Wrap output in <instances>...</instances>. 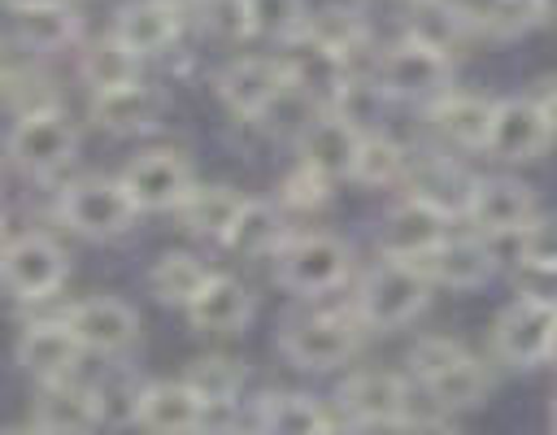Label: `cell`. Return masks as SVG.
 <instances>
[{
    "instance_id": "13",
    "label": "cell",
    "mask_w": 557,
    "mask_h": 435,
    "mask_svg": "<svg viewBox=\"0 0 557 435\" xmlns=\"http://www.w3.org/2000/svg\"><path fill=\"white\" fill-rule=\"evenodd\" d=\"M74 339L83 344V352H100V357H117L139 339V313L117 300V296H91L78 300L65 313Z\"/></svg>"
},
{
    "instance_id": "41",
    "label": "cell",
    "mask_w": 557,
    "mask_h": 435,
    "mask_svg": "<svg viewBox=\"0 0 557 435\" xmlns=\"http://www.w3.org/2000/svg\"><path fill=\"white\" fill-rule=\"evenodd\" d=\"M148 383L131 378V374H109L100 378L91 391H96V405H100V418L104 422H135L139 413V396H144Z\"/></svg>"
},
{
    "instance_id": "1",
    "label": "cell",
    "mask_w": 557,
    "mask_h": 435,
    "mask_svg": "<svg viewBox=\"0 0 557 435\" xmlns=\"http://www.w3.org/2000/svg\"><path fill=\"white\" fill-rule=\"evenodd\" d=\"M426 296H431V278L413 265V261H396L387 257L383 265H374L361 287H357V318L361 326H374V331H392V326H405L409 318H418L426 309Z\"/></svg>"
},
{
    "instance_id": "42",
    "label": "cell",
    "mask_w": 557,
    "mask_h": 435,
    "mask_svg": "<svg viewBox=\"0 0 557 435\" xmlns=\"http://www.w3.org/2000/svg\"><path fill=\"white\" fill-rule=\"evenodd\" d=\"M466 357V344L461 339H453V335H422L413 348H409V370L422 378V383H431L440 370H448L453 361H461Z\"/></svg>"
},
{
    "instance_id": "7",
    "label": "cell",
    "mask_w": 557,
    "mask_h": 435,
    "mask_svg": "<svg viewBox=\"0 0 557 435\" xmlns=\"http://www.w3.org/2000/svg\"><path fill=\"white\" fill-rule=\"evenodd\" d=\"M78 152V130L74 122L52 109V113H30V117H17V126L9 130V157L17 170L35 174V178H48L57 170H65Z\"/></svg>"
},
{
    "instance_id": "30",
    "label": "cell",
    "mask_w": 557,
    "mask_h": 435,
    "mask_svg": "<svg viewBox=\"0 0 557 435\" xmlns=\"http://www.w3.org/2000/svg\"><path fill=\"white\" fill-rule=\"evenodd\" d=\"M78 9L70 0L61 4H44V9H26L17 13V39L30 48V52H57L65 44L78 39Z\"/></svg>"
},
{
    "instance_id": "9",
    "label": "cell",
    "mask_w": 557,
    "mask_h": 435,
    "mask_svg": "<svg viewBox=\"0 0 557 435\" xmlns=\"http://www.w3.org/2000/svg\"><path fill=\"white\" fill-rule=\"evenodd\" d=\"M553 122L544 117L535 96H500L492 104V126H487V148L500 161H535L553 144Z\"/></svg>"
},
{
    "instance_id": "11",
    "label": "cell",
    "mask_w": 557,
    "mask_h": 435,
    "mask_svg": "<svg viewBox=\"0 0 557 435\" xmlns=\"http://www.w3.org/2000/svg\"><path fill=\"white\" fill-rule=\"evenodd\" d=\"M287 91H292V83H287V70L278 57H235L218 70V96L239 117L270 113Z\"/></svg>"
},
{
    "instance_id": "21",
    "label": "cell",
    "mask_w": 557,
    "mask_h": 435,
    "mask_svg": "<svg viewBox=\"0 0 557 435\" xmlns=\"http://www.w3.org/2000/svg\"><path fill=\"white\" fill-rule=\"evenodd\" d=\"M431 283H440V287H453V291H466V287H483L487 278H492V270H496V261H492V248H487V239H474V235H466V239H444L440 248H431L422 261H413Z\"/></svg>"
},
{
    "instance_id": "16",
    "label": "cell",
    "mask_w": 557,
    "mask_h": 435,
    "mask_svg": "<svg viewBox=\"0 0 557 435\" xmlns=\"http://www.w3.org/2000/svg\"><path fill=\"white\" fill-rule=\"evenodd\" d=\"M448 239V217L413 196H405L400 204L387 209L383 226H379V248L396 261H422L431 248H440Z\"/></svg>"
},
{
    "instance_id": "4",
    "label": "cell",
    "mask_w": 557,
    "mask_h": 435,
    "mask_svg": "<svg viewBox=\"0 0 557 435\" xmlns=\"http://www.w3.org/2000/svg\"><path fill=\"white\" fill-rule=\"evenodd\" d=\"M135 200L126 196L122 178H104V174H87L78 183H70L61 191V217L87 235V239H117L135 226Z\"/></svg>"
},
{
    "instance_id": "33",
    "label": "cell",
    "mask_w": 557,
    "mask_h": 435,
    "mask_svg": "<svg viewBox=\"0 0 557 435\" xmlns=\"http://www.w3.org/2000/svg\"><path fill=\"white\" fill-rule=\"evenodd\" d=\"M305 39H313V44L326 48V52H335V57L344 61V70H348V57L366 48L370 30H366V22H361L357 9L326 4V9H318V13L305 22Z\"/></svg>"
},
{
    "instance_id": "29",
    "label": "cell",
    "mask_w": 557,
    "mask_h": 435,
    "mask_svg": "<svg viewBox=\"0 0 557 435\" xmlns=\"http://www.w3.org/2000/svg\"><path fill=\"white\" fill-rule=\"evenodd\" d=\"M78 74L87 78L91 96H96V91H113V87L139 83V57H135L122 39L104 35V39H96V44L83 48V57H78Z\"/></svg>"
},
{
    "instance_id": "54",
    "label": "cell",
    "mask_w": 557,
    "mask_h": 435,
    "mask_svg": "<svg viewBox=\"0 0 557 435\" xmlns=\"http://www.w3.org/2000/svg\"><path fill=\"white\" fill-rule=\"evenodd\" d=\"M553 435H557V400H553Z\"/></svg>"
},
{
    "instance_id": "49",
    "label": "cell",
    "mask_w": 557,
    "mask_h": 435,
    "mask_svg": "<svg viewBox=\"0 0 557 435\" xmlns=\"http://www.w3.org/2000/svg\"><path fill=\"white\" fill-rule=\"evenodd\" d=\"M200 435H248L244 426H205Z\"/></svg>"
},
{
    "instance_id": "3",
    "label": "cell",
    "mask_w": 557,
    "mask_h": 435,
    "mask_svg": "<svg viewBox=\"0 0 557 435\" xmlns=\"http://www.w3.org/2000/svg\"><path fill=\"white\" fill-rule=\"evenodd\" d=\"M278 348L300 370H335L361 348L357 313H296L278 331Z\"/></svg>"
},
{
    "instance_id": "18",
    "label": "cell",
    "mask_w": 557,
    "mask_h": 435,
    "mask_svg": "<svg viewBox=\"0 0 557 435\" xmlns=\"http://www.w3.org/2000/svg\"><path fill=\"white\" fill-rule=\"evenodd\" d=\"M300 165L322 174V178H352V165H357V148H361V130H352L348 122H339L335 113H318L305 122L300 139Z\"/></svg>"
},
{
    "instance_id": "39",
    "label": "cell",
    "mask_w": 557,
    "mask_h": 435,
    "mask_svg": "<svg viewBox=\"0 0 557 435\" xmlns=\"http://www.w3.org/2000/svg\"><path fill=\"white\" fill-rule=\"evenodd\" d=\"M305 0H248V30L292 44L305 35Z\"/></svg>"
},
{
    "instance_id": "15",
    "label": "cell",
    "mask_w": 557,
    "mask_h": 435,
    "mask_svg": "<svg viewBox=\"0 0 557 435\" xmlns=\"http://www.w3.org/2000/svg\"><path fill=\"white\" fill-rule=\"evenodd\" d=\"M400 183L409 187L413 200L440 209L444 217H457V213L470 209V196H474V183L479 178L470 170H461L457 161L440 157V152H422V157H409Z\"/></svg>"
},
{
    "instance_id": "24",
    "label": "cell",
    "mask_w": 557,
    "mask_h": 435,
    "mask_svg": "<svg viewBox=\"0 0 557 435\" xmlns=\"http://www.w3.org/2000/svg\"><path fill=\"white\" fill-rule=\"evenodd\" d=\"M470 35H479L474 9L453 4V0H413V17H409L405 39H418V44H426L431 52H440V57L453 61V52H457Z\"/></svg>"
},
{
    "instance_id": "31",
    "label": "cell",
    "mask_w": 557,
    "mask_h": 435,
    "mask_svg": "<svg viewBox=\"0 0 557 435\" xmlns=\"http://www.w3.org/2000/svg\"><path fill=\"white\" fill-rule=\"evenodd\" d=\"M222 244L235 248V252H244V257L278 252V248L287 244V239H283V217H278V209L265 204V200H244V209H239V217L231 222V231H226Z\"/></svg>"
},
{
    "instance_id": "5",
    "label": "cell",
    "mask_w": 557,
    "mask_h": 435,
    "mask_svg": "<svg viewBox=\"0 0 557 435\" xmlns=\"http://www.w3.org/2000/svg\"><path fill=\"white\" fill-rule=\"evenodd\" d=\"M492 352L513 370H535L557 357V309L535 300H513L492 326Z\"/></svg>"
},
{
    "instance_id": "43",
    "label": "cell",
    "mask_w": 557,
    "mask_h": 435,
    "mask_svg": "<svg viewBox=\"0 0 557 435\" xmlns=\"http://www.w3.org/2000/svg\"><path fill=\"white\" fill-rule=\"evenodd\" d=\"M513 291H518V300H535V304L557 309V265L518 261L513 265Z\"/></svg>"
},
{
    "instance_id": "14",
    "label": "cell",
    "mask_w": 557,
    "mask_h": 435,
    "mask_svg": "<svg viewBox=\"0 0 557 435\" xmlns=\"http://www.w3.org/2000/svg\"><path fill=\"white\" fill-rule=\"evenodd\" d=\"M339 409L357 426H400L409 418V387L392 370H361L344 378Z\"/></svg>"
},
{
    "instance_id": "36",
    "label": "cell",
    "mask_w": 557,
    "mask_h": 435,
    "mask_svg": "<svg viewBox=\"0 0 557 435\" xmlns=\"http://www.w3.org/2000/svg\"><path fill=\"white\" fill-rule=\"evenodd\" d=\"M405 165H409V152L392 135L370 130V135H361L352 178L366 183V187H387V183H400L405 178Z\"/></svg>"
},
{
    "instance_id": "12",
    "label": "cell",
    "mask_w": 557,
    "mask_h": 435,
    "mask_svg": "<svg viewBox=\"0 0 557 435\" xmlns=\"http://www.w3.org/2000/svg\"><path fill=\"white\" fill-rule=\"evenodd\" d=\"M466 217L474 222L479 239H505V235L518 239L540 217V204H535V196H531L527 183L496 174V178H479L474 183V196H470Z\"/></svg>"
},
{
    "instance_id": "8",
    "label": "cell",
    "mask_w": 557,
    "mask_h": 435,
    "mask_svg": "<svg viewBox=\"0 0 557 435\" xmlns=\"http://www.w3.org/2000/svg\"><path fill=\"white\" fill-rule=\"evenodd\" d=\"M61 283H65V252L48 235L30 231V235H17V239L4 244V252H0V287L9 296L44 300Z\"/></svg>"
},
{
    "instance_id": "2",
    "label": "cell",
    "mask_w": 557,
    "mask_h": 435,
    "mask_svg": "<svg viewBox=\"0 0 557 435\" xmlns=\"http://www.w3.org/2000/svg\"><path fill=\"white\" fill-rule=\"evenodd\" d=\"M352 270V248L331 231L292 235L274 252V278L296 296H322L335 291Z\"/></svg>"
},
{
    "instance_id": "22",
    "label": "cell",
    "mask_w": 557,
    "mask_h": 435,
    "mask_svg": "<svg viewBox=\"0 0 557 435\" xmlns=\"http://www.w3.org/2000/svg\"><path fill=\"white\" fill-rule=\"evenodd\" d=\"M165 113V96L152 83H126L113 91H96L91 96V122L113 130V135H139L152 130L157 117Z\"/></svg>"
},
{
    "instance_id": "55",
    "label": "cell",
    "mask_w": 557,
    "mask_h": 435,
    "mask_svg": "<svg viewBox=\"0 0 557 435\" xmlns=\"http://www.w3.org/2000/svg\"><path fill=\"white\" fill-rule=\"evenodd\" d=\"M0 226H4V217H0Z\"/></svg>"
},
{
    "instance_id": "20",
    "label": "cell",
    "mask_w": 557,
    "mask_h": 435,
    "mask_svg": "<svg viewBox=\"0 0 557 435\" xmlns=\"http://www.w3.org/2000/svg\"><path fill=\"white\" fill-rule=\"evenodd\" d=\"M83 357V344L74 339L70 322H35L22 331L17 339V365L26 374H35L39 383H61L74 374Z\"/></svg>"
},
{
    "instance_id": "34",
    "label": "cell",
    "mask_w": 557,
    "mask_h": 435,
    "mask_svg": "<svg viewBox=\"0 0 557 435\" xmlns=\"http://www.w3.org/2000/svg\"><path fill=\"white\" fill-rule=\"evenodd\" d=\"M487 370H483V361H474L470 352L461 357V361H453L448 370H440L431 383H426V391L435 396V405H444V409H474V405H483V396H487Z\"/></svg>"
},
{
    "instance_id": "32",
    "label": "cell",
    "mask_w": 557,
    "mask_h": 435,
    "mask_svg": "<svg viewBox=\"0 0 557 435\" xmlns=\"http://www.w3.org/2000/svg\"><path fill=\"white\" fill-rule=\"evenodd\" d=\"M209 283V270L200 265V257H191V252H165V257H157L152 261V270H148V287H152V296L161 300V304H191L196 296H200V287Z\"/></svg>"
},
{
    "instance_id": "45",
    "label": "cell",
    "mask_w": 557,
    "mask_h": 435,
    "mask_svg": "<svg viewBox=\"0 0 557 435\" xmlns=\"http://www.w3.org/2000/svg\"><path fill=\"white\" fill-rule=\"evenodd\" d=\"M205 9V26L222 39H239V35H252L248 30V0H200Z\"/></svg>"
},
{
    "instance_id": "6",
    "label": "cell",
    "mask_w": 557,
    "mask_h": 435,
    "mask_svg": "<svg viewBox=\"0 0 557 435\" xmlns=\"http://www.w3.org/2000/svg\"><path fill=\"white\" fill-rule=\"evenodd\" d=\"M379 87L387 96H400V100H440L453 91V65L448 57L431 52L426 44L418 39H400L392 44L383 57H379V70H374Z\"/></svg>"
},
{
    "instance_id": "37",
    "label": "cell",
    "mask_w": 557,
    "mask_h": 435,
    "mask_svg": "<svg viewBox=\"0 0 557 435\" xmlns=\"http://www.w3.org/2000/svg\"><path fill=\"white\" fill-rule=\"evenodd\" d=\"M183 383L209 405V409H222L239 396L244 387V365L235 357H196L183 374Z\"/></svg>"
},
{
    "instance_id": "51",
    "label": "cell",
    "mask_w": 557,
    "mask_h": 435,
    "mask_svg": "<svg viewBox=\"0 0 557 435\" xmlns=\"http://www.w3.org/2000/svg\"><path fill=\"white\" fill-rule=\"evenodd\" d=\"M0 435H44V431H35V426H9V431H0Z\"/></svg>"
},
{
    "instance_id": "40",
    "label": "cell",
    "mask_w": 557,
    "mask_h": 435,
    "mask_svg": "<svg viewBox=\"0 0 557 435\" xmlns=\"http://www.w3.org/2000/svg\"><path fill=\"white\" fill-rule=\"evenodd\" d=\"M0 91H4V104H9L17 117L61 109V100H57L52 83H48L44 74H35V70H13V74L0 83Z\"/></svg>"
},
{
    "instance_id": "46",
    "label": "cell",
    "mask_w": 557,
    "mask_h": 435,
    "mask_svg": "<svg viewBox=\"0 0 557 435\" xmlns=\"http://www.w3.org/2000/svg\"><path fill=\"white\" fill-rule=\"evenodd\" d=\"M326 187H331V178H322V174H313V170L300 165V170L283 183V200L309 209V204H322V200H326Z\"/></svg>"
},
{
    "instance_id": "38",
    "label": "cell",
    "mask_w": 557,
    "mask_h": 435,
    "mask_svg": "<svg viewBox=\"0 0 557 435\" xmlns=\"http://www.w3.org/2000/svg\"><path fill=\"white\" fill-rule=\"evenodd\" d=\"M474 17H479V35L487 39H522L540 22H548L540 0H483Z\"/></svg>"
},
{
    "instance_id": "10",
    "label": "cell",
    "mask_w": 557,
    "mask_h": 435,
    "mask_svg": "<svg viewBox=\"0 0 557 435\" xmlns=\"http://www.w3.org/2000/svg\"><path fill=\"white\" fill-rule=\"evenodd\" d=\"M122 187L139 213H161V209H178L196 183H191V165L183 152L152 148V152H139L122 170Z\"/></svg>"
},
{
    "instance_id": "35",
    "label": "cell",
    "mask_w": 557,
    "mask_h": 435,
    "mask_svg": "<svg viewBox=\"0 0 557 435\" xmlns=\"http://www.w3.org/2000/svg\"><path fill=\"white\" fill-rule=\"evenodd\" d=\"M383 100H387V91L379 87V78L348 74V78L339 83L335 100L326 104V113H335V117H339V122H348L352 130L370 135V130H374V122H379V113H383Z\"/></svg>"
},
{
    "instance_id": "19",
    "label": "cell",
    "mask_w": 557,
    "mask_h": 435,
    "mask_svg": "<svg viewBox=\"0 0 557 435\" xmlns=\"http://www.w3.org/2000/svg\"><path fill=\"white\" fill-rule=\"evenodd\" d=\"M100 405H96V391L74 383V378H61V383H44L39 396H35V413H30V426L44 431V435H96L100 426Z\"/></svg>"
},
{
    "instance_id": "47",
    "label": "cell",
    "mask_w": 557,
    "mask_h": 435,
    "mask_svg": "<svg viewBox=\"0 0 557 435\" xmlns=\"http://www.w3.org/2000/svg\"><path fill=\"white\" fill-rule=\"evenodd\" d=\"M396 435H457L448 422H440V418H405L400 426H396Z\"/></svg>"
},
{
    "instance_id": "26",
    "label": "cell",
    "mask_w": 557,
    "mask_h": 435,
    "mask_svg": "<svg viewBox=\"0 0 557 435\" xmlns=\"http://www.w3.org/2000/svg\"><path fill=\"white\" fill-rule=\"evenodd\" d=\"M492 96L479 91H448L431 104V122L435 130L453 144V148H487V126H492Z\"/></svg>"
},
{
    "instance_id": "23",
    "label": "cell",
    "mask_w": 557,
    "mask_h": 435,
    "mask_svg": "<svg viewBox=\"0 0 557 435\" xmlns=\"http://www.w3.org/2000/svg\"><path fill=\"white\" fill-rule=\"evenodd\" d=\"M187 318L196 331H209V335L244 331L252 322V291L231 274H209L200 296L187 304Z\"/></svg>"
},
{
    "instance_id": "52",
    "label": "cell",
    "mask_w": 557,
    "mask_h": 435,
    "mask_svg": "<svg viewBox=\"0 0 557 435\" xmlns=\"http://www.w3.org/2000/svg\"><path fill=\"white\" fill-rule=\"evenodd\" d=\"M540 4H544V17L557 22V0H540Z\"/></svg>"
},
{
    "instance_id": "50",
    "label": "cell",
    "mask_w": 557,
    "mask_h": 435,
    "mask_svg": "<svg viewBox=\"0 0 557 435\" xmlns=\"http://www.w3.org/2000/svg\"><path fill=\"white\" fill-rule=\"evenodd\" d=\"M9 74H13V70H9V52H4V44H0V83H4Z\"/></svg>"
},
{
    "instance_id": "17",
    "label": "cell",
    "mask_w": 557,
    "mask_h": 435,
    "mask_svg": "<svg viewBox=\"0 0 557 435\" xmlns=\"http://www.w3.org/2000/svg\"><path fill=\"white\" fill-rule=\"evenodd\" d=\"M205 418H209V405L183 378H165L144 387L135 426H144L148 435H200Z\"/></svg>"
},
{
    "instance_id": "25",
    "label": "cell",
    "mask_w": 557,
    "mask_h": 435,
    "mask_svg": "<svg viewBox=\"0 0 557 435\" xmlns=\"http://www.w3.org/2000/svg\"><path fill=\"white\" fill-rule=\"evenodd\" d=\"M113 39H122L135 57L165 52L178 39V9L170 0H131L113 17Z\"/></svg>"
},
{
    "instance_id": "27",
    "label": "cell",
    "mask_w": 557,
    "mask_h": 435,
    "mask_svg": "<svg viewBox=\"0 0 557 435\" xmlns=\"http://www.w3.org/2000/svg\"><path fill=\"white\" fill-rule=\"evenodd\" d=\"M239 209H244V196H239L235 187L213 183V187H191V196H187L174 213L183 217V226H187L191 235L226 239V231H231V222L239 217Z\"/></svg>"
},
{
    "instance_id": "28",
    "label": "cell",
    "mask_w": 557,
    "mask_h": 435,
    "mask_svg": "<svg viewBox=\"0 0 557 435\" xmlns=\"http://www.w3.org/2000/svg\"><path fill=\"white\" fill-rule=\"evenodd\" d=\"M322 426H326V413L313 396H300V391L261 396L257 435H318Z\"/></svg>"
},
{
    "instance_id": "44",
    "label": "cell",
    "mask_w": 557,
    "mask_h": 435,
    "mask_svg": "<svg viewBox=\"0 0 557 435\" xmlns=\"http://www.w3.org/2000/svg\"><path fill=\"white\" fill-rule=\"evenodd\" d=\"M518 261L557 265V217H535V222L518 235Z\"/></svg>"
},
{
    "instance_id": "53",
    "label": "cell",
    "mask_w": 557,
    "mask_h": 435,
    "mask_svg": "<svg viewBox=\"0 0 557 435\" xmlns=\"http://www.w3.org/2000/svg\"><path fill=\"white\" fill-rule=\"evenodd\" d=\"M318 435H348V431H344V426H331V422H326V426H322Z\"/></svg>"
},
{
    "instance_id": "48",
    "label": "cell",
    "mask_w": 557,
    "mask_h": 435,
    "mask_svg": "<svg viewBox=\"0 0 557 435\" xmlns=\"http://www.w3.org/2000/svg\"><path fill=\"white\" fill-rule=\"evenodd\" d=\"M13 13H26V9H44V4H61V0H4Z\"/></svg>"
}]
</instances>
